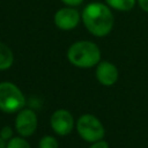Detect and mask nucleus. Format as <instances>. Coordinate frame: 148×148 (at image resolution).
<instances>
[{
    "label": "nucleus",
    "mask_w": 148,
    "mask_h": 148,
    "mask_svg": "<svg viewBox=\"0 0 148 148\" xmlns=\"http://www.w3.org/2000/svg\"><path fill=\"white\" fill-rule=\"evenodd\" d=\"M82 21L90 34L103 37L113 28V15L110 8L102 2H90L82 12Z\"/></svg>",
    "instance_id": "obj_1"
},
{
    "label": "nucleus",
    "mask_w": 148,
    "mask_h": 148,
    "mask_svg": "<svg viewBox=\"0 0 148 148\" xmlns=\"http://www.w3.org/2000/svg\"><path fill=\"white\" fill-rule=\"evenodd\" d=\"M67 58L74 66L88 68L99 62L101 51L95 43L89 40H80L69 46L67 51Z\"/></svg>",
    "instance_id": "obj_2"
},
{
    "label": "nucleus",
    "mask_w": 148,
    "mask_h": 148,
    "mask_svg": "<svg viewBox=\"0 0 148 148\" xmlns=\"http://www.w3.org/2000/svg\"><path fill=\"white\" fill-rule=\"evenodd\" d=\"M25 103L22 91L12 82L0 83V110L7 113L20 111Z\"/></svg>",
    "instance_id": "obj_3"
},
{
    "label": "nucleus",
    "mask_w": 148,
    "mask_h": 148,
    "mask_svg": "<svg viewBox=\"0 0 148 148\" xmlns=\"http://www.w3.org/2000/svg\"><path fill=\"white\" fill-rule=\"evenodd\" d=\"M79 135L88 142H95L104 138L105 131L102 123L92 114H83L76 123Z\"/></svg>",
    "instance_id": "obj_4"
},
{
    "label": "nucleus",
    "mask_w": 148,
    "mask_h": 148,
    "mask_svg": "<svg viewBox=\"0 0 148 148\" xmlns=\"http://www.w3.org/2000/svg\"><path fill=\"white\" fill-rule=\"evenodd\" d=\"M37 127V116L30 109H21L15 119V130L22 136H30Z\"/></svg>",
    "instance_id": "obj_5"
},
{
    "label": "nucleus",
    "mask_w": 148,
    "mask_h": 148,
    "mask_svg": "<svg viewBox=\"0 0 148 148\" xmlns=\"http://www.w3.org/2000/svg\"><path fill=\"white\" fill-rule=\"evenodd\" d=\"M52 130L59 135H67L72 132L74 126L73 116L65 109H59L53 112L50 120Z\"/></svg>",
    "instance_id": "obj_6"
},
{
    "label": "nucleus",
    "mask_w": 148,
    "mask_h": 148,
    "mask_svg": "<svg viewBox=\"0 0 148 148\" xmlns=\"http://www.w3.org/2000/svg\"><path fill=\"white\" fill-rule=\"evenodd\" d=\"M80 21L79 12L73 7H65L59 9L54 14V23L61 30H71L74 29Z\"/></svg>",
    "instance_id": "obj_7"
},
{
    "label": "nucleus",
    "mask_w": 148,
    "mask_h": 148,
    "mask_svg": "<svg viewBox=\"0 0 148 148\" xmlns=\"http://www.w3.org/2000/svg\"><path fill=\"white\" fill-rule=\"evenodd\" d=\"M96 77L103 86H112L118 80V69L110 61H102L97 65Z\"/></svg>",
    "instance_id": "obj_8"
},
{
    "label": "nucleus",
    "mask_w": 148,
    "mask_h": 148,
    "mask_svg": "<svg viewBox=\"0 0 148 148\" xmlns=\"http://www.w3.org/2000/svg\"><path fill=\"white\" fill-rule=\"evenodd\" d=\"M14 54L12 50L3 43L0 42V71H5L13 65Z\"/></svg>",
    "instance_id": "obj_9"
},
{
    "label": "nucleus",
    "mask_w": 148,
    "mask_h": 148,
    "mask_svg": "<svg viewBox=\"0 0 148 148\" xmlns=\"http://www.w3.org/2000/svg\"><path fill=\"white\" fill-rule=\"evenodd\" d=\"M105 1L110 7L121 12L131 10L135 5V0H105Z\"/></svg>",
    "instance_id": "obj_10"
},
{
    "label": "nucleus",
    "mask_w": 148,
    "mask_h": 148,
    "mask_svg": "<svg viewBox=\"0 0 148 148\" xmlns=\"http://www.w3.org/2000/svg\"><path fill=\"white\" fill-rule=\"evenodd\" d=\"M6 148H30V145L27 140L20 136H15L8 140V143L6 145Z\"/></svg>",
    "instance_id": "obj_11"
},
{
    "label": "nucleus",
    "mask_w": 148,
    "mask_h": 148,
    "mask_svg": "<svg viewBox=\"0 0 148 148\" xmlns=\"http://www.w3.org/2000/svg\"><path fill=\"white\" fill-rule=\"evenodd\" d=\"M58 141L56 138L51 135H45L39 141V148H58Z\"/></svg>",
    "instance_id": "obj_12"
},
{
    "label": "nucleus",
    "mask_w": 148,
    "mask_h": 148,
    "mask_svg": "<svg viewBox=\"0 0 148 148\" xmlns=\"http://www.w3.org/2000/svg\"><path fill=\"white\" fill-rule=\"evenodd\" d=\"M0 136H1L5 141L12 139V138H13V130H12V127L5 126V127L1 130V132H0Z\"/></svg>",
    "instance_id": "obj_13"
},
{
    "label": "nucleus",
    "mask_w": 148,
    "mask_h": 148,
    "mask_svg": "<svg viewBox=\"0 0 148 148\" xmlns=\"http://www.w3.org/2000/svg\"><path fill=\"white\" fill-rule=\"evenodd\" d=\"M89 148H109V145H108V142H106V141L98 140V141L92 142V145H91Z\"/></svg>",
    "instance_id": "obj_14"
},
{
    "label": "nucleus",
    "mask_w": 148,
    "mask_h": 148,
    "mask_svg": "<svg viewBox=\"0 0 148 148\" xmlns=\"http://www.w3.org/2000/svg\"><path fill=\"white\" fill-rule=\"evenodd\" d=\"M61 1L65 5L69 6V7H76V6H80L83 2V0H61Z\"/></svg>",
    "instance_id": "obj_15"
},
{
    "label": "nucleus",
    "mask_w": 148,
    "mask_h": 148,
    "mask_svg": "<svg viewBox=\"0 0 148 148\" xmlns=\"http://www.w3.org/2000/svg\"><path fill=\"white\" fill-rule=\"evenodd\" d=\"M138 1H139L140 7H141L145 12H148V0H138Z\"/></svg>",
    "instance_id": "obj_16"
},
{
    "label": "nucleus",
    "mask_w": 148,
    "mask_h": 148,
    "mask_svg": "<svg viewBox=\"0 0 148 148\" xmlns=\"http://www.w3.org/2000/svg\"><path fill=\"white\" fill-rule=\"evenodd\" d=\"M0 148H6V145H5V140L0 136Z\"/></svg>",
    "instance_id": "obj_17"
}]
</instances>
